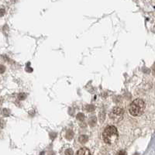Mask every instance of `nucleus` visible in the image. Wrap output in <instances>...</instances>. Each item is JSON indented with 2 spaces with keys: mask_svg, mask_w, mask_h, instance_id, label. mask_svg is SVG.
Masks as SVG:
<instances>
[{
  "mask_svg": "<svg viewBox=\"0 0 155 155\" xmlns=\"http://www.w3.org/2000/svg\"><path fill=\"white\" fill-rule=\"evenodd\" d=\"M116 155H126V153L125 152V151H119V153H117Z\"/></svg>",
  "mask_w": 155,
  "mask_h": 155,
  "instance_id": "obj_7",
  "label": "nucleus"
},
{
  "mask_svg": "<svg viewBox=\"0 0 155 155\" xmlns=\"http://www.w3.org/2000/svg\"><path fill=\"white\" fill-rule=\"evenodd\" d=\"M87 140H88V137H86V136H85V135H83V136H81V137H79V141L81 142V143H82V144H85V143H86V142H87Z\"/></svg>",
  "mask_w": 155,
  "mask_h": 155,
  "instance_id": "obj_5",
  "label": "nucleus"
},
{
  "mask_svg": "<svg viewBox=\"0 0 155 155\" xmlns=\"http://www.w3.org/2000/svg\"><path fill=\"white\" fill-rule=\"evenodd\" d=\"M145 108V102L141 99H137L133 100L129 106V112L133 116H140L144 112Z\"/></svg>",
  "mask_w": 155,
  "mask_h": 155,
  "instance_id": "obj_1",
  "label": "nucleus"
},
{
  "mask_svg": "<svg viewBox=\"0 0 155 155\" xmlns=\"http://www.w3.org/2000/svg\"><path fill=\"white\" fill-rule=\"evenodd\" d=\"M65 154L66 155H73L74 154V153H73V151H72V150L68 149V150H67V151H65Z\"/></svg>",
  "mask_w": 155,
  "mask_h": 155,
  "instance_id": "obj_6",
  "label": "nucleus"
},
{
  "mask_svg": "<svg viewBox=\"0 0 155 155\" xmlns=\"http://www.w3.org/2000/svg\"><path fill=\"white\" fill-rule=\"evenodd\" d=\"M102 138L107 144H114L119 139V133L114 126H107L103 131Z\"/></svg>",
  "mask_w": 155,
  "mask_h": 155,
  "instance_id": "obj_2",
  "label": "nucleus"
},
{
  "mask_svg": "<svg viewBox=\"0 0 155 155\" xmlns=\"http://www.w3.org/2000/svg\"><path fill=\"white\" fill-rule=\"evenodd\" d=\"M5 71V67L3 66H0V73H2V72H4Z\"/></svg>",
  "mask_w": 155,
  "mask_h": 155,
  "instance_id": "obj_8",
  "label": "nucleus"
},
{
  "mask_svg": "<svg viewBox=\"0 0 155 155\" xmlns=\"http://www.w3.org/2000/svg\"><path fill=\"white\" fill-rule=\"evenodd\" d=\"M123 116V109L120 107H115L112 109L109 113V116L111 119H113L115 120H119L122 119V117Z\"/></svg>",
  "mask_w": 155,
  "mask_h": 155,
  "instance_id": "obj_3",
  "label": "nucleus"
},
{
  "mask_svg": "<svg viewBox=\"0 0 155 155\" xmlns=\"http://www.w3.org/2000/svg\"><path fill=\"white\" fill-rule=\"evenodd\" d=\"M76 155H91V154H90V151L88 148L83 147L77 152Z\"/></svg>",
  "mask_w": 155,
  "mask_h": 155,
  "instance_id": "obj_4",
  "label": "nucleus"
}]
</instances>
